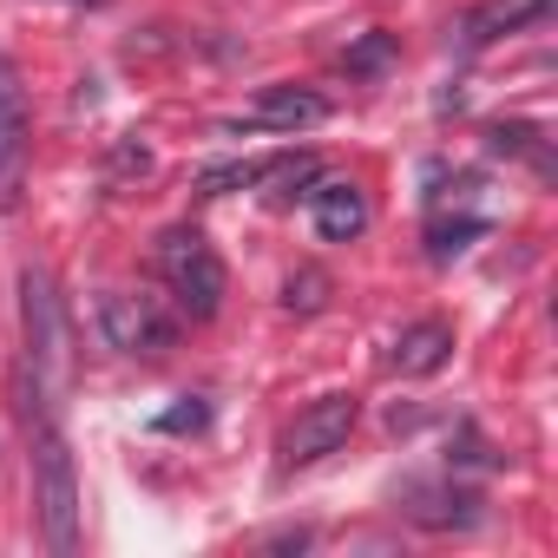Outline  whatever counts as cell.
Masks as SVG:
<instances>
[{
	"instance_id": "cell-1",
	"label": "cell",
	"mask_w": 558,
	"mask_h": 558,
	"mask_svg": "<svg viewBox=\"0 0 558 558\" xmlns=\"http://www.w3.org/2000/svg\"><path fill=\"white\" fill-rule=\"evenodd\" d=\"M158 276H165V290L178 296L184 316H217L223 310V290H230V276H223V256L197 236V230H165L158 243Z\"/></svg>"
},
{
	"instance_id": "cell-2",
	"label": "cell",
	"mask_w": 558,
	"mask_h": 558,
	"mask_svg": "<svg viewBox=\"0 0 558 558\" xmlns=\"http://www.w3.org/2000/svg\"><path fill=\"white\" fill-rule=\"evenodd\" d=\"M34 506H40V525H47V545L66 558L80 551V473H73V453L53 427L34 434Z\"/></svg>"
},
{
	"instance_id": "cell-3",
	"label": "cell",
	"mask_w": 558,
	"mask_h": 558,
	"mask_svg": "<svg viewBox=\"0 0 558 558\" xmlns=\"http://www.w3.org/2000/svg\"><path fill=\"white\" fill-rule=\"evenodd\" d=\"M21 316H27V368H34V395L53 408L60 381H66V316L53 296V276L27 269L21 276Z\"/></svg>"
},
{
	"instance_id": "cell-4",
	"label": "cell",
	"mask_w": 558,
	"mask_h": 558,
	"mask_svg": "<svg viewBox=\"0 0 558 558\" xmlns=\"http://www.w3.org/2000/svg\"><path fill=\"white\" fill-rule=\"evenodd\" d=\"M99 329H106V342L119 355H165L178 342V316L158 296H138V290H106Z\"/></svg>"
},
{
	"instance_id": "cell-5",
	"label": "cell",
	"mask_w": 558,
	"mask_h": 558,
	"mask_svg": "<svg viewBox=\"0 0 558 558\" xmlns=\"http://www.w3.org/2000/svg\"><path fill=\"white\" fill-rule=\"evenodd\" d=\"M349 434H355V395H323V401H310V408L290 421V434H283V466H310V460L336 453Z\"/></svg>"
},
{
	"instance_id": "cell-6",
	"label": "cell",
	"mask_w": 558,
	"mask_h": 558,
	"mask_svg": "<svg viewBox=\"0 0 558 558\" xmlns=\"http://www.w3.org/2000/svg\"><path fill=\"white\" fill-rule=\"evenodd\" d=\"M27 86H21V66L0 53V210L21 197V178H27Z\"/></svg>"
},
{
	"instance_id": "cell-7",
	"label": "cell",
	"mask_w": 558,
	"mask_h": 558,
	"mask_svg": "<svg viewBox=\"0 0 558 558\" xmlns=\"http://www.w3.org/2000/svg\"><path fill=\"white\" fill-rule=\"evenodd\" d=\"M323 119H329V99L323 93H310V86H263L230 125L236 132H310Z\"/></svg>"
},
{
	"instance_id": "cell-8",
	"label": "cell",
	"mask_w": 558,
	"mask_h": 558,
	"mask_svg": "<svg viewBox=\"0 0 558 558\" xmlns=\"http://www.w3.org/2000/svg\"><path fill=\"white\" fill-rule=\"evenodd\" d=\"M310 223H316V236H329V243H355V236L368 230V197H362L349 178H323V184L310 191Z\"/></svg>"
},
{
	"instance_id": "cell-9",
	"label": "cell",
	"mask_w": 558,
	"mask_h": 558,
	"mask_svg": "<svg viewBox=\"0 0 558 558\" xmlns=\"http://www.w3.org/2000/svg\"><path fill=\"white\" fill-rule=\"evenodd\" d=\"M447 355H453V329H447V323H414V329H401V336H395L388 368H395V375H408V381H421V375L447 368Z\"/></svg>"
},
{
	"instance_id": "cell-10",
	"label": "cell",
	"mask_w": 558,
	"mask_h": 558,
	"mask_svg": "<svg viewBox=\"0 0 558 558\" xmlns=\"http://www.w3.org/2000/svg\"><path fill=\"white\" fill-rule=\"evenodd\" d=\"M545 8V0H538ZM538 8H473L466 14V47H486V40H499V27H519L525 14H538Z\"/></svg>"
},
{
	"instance_id": "cell-11",
	"label": "cell",
	"mask_w": 558,
	"mask_h": 558,
	"mask_svg": "<svg viewBox=\"0 0 558 558\" xmlns=\"http://www.w3.org/2000/svg\"><path fill=\"white\" fill-rule=\"evenodd\" d=\"M480 230H486L480 217H460V223H434L427 243H434V256H453V250H466V236H480Z\"/></svg>"
},
{
	"instance_id": "cell-12",
	"label": "cell",
	"mask_w": 558,
	"mask_h": 558,
	"mask_svg": "<svg viewBox=\"0 0 558 558\" xmlns=\"http://www.w3.org/2000/svg\"><path fill=\"white\" fill-rule=\"evenodd\" d=\"M388 53H395V40H388V34H368V40L349 53V73H375V66H388Z\"/></svg>"
},
{
	"instance_id": "cell-13",
	"label": "cell",
	"mask_w": 558,
	"mask_h": 558,
	"mask_svg": "<svg viewBox=\"0 0 558 558\" xmlns=\"http://www.w3.org/2000/svg\"><path fill=\"white\" fill-rule=\"evenodd\" d=\"M323 290H329L323 276L303 269V276H290V296H283V303H290V310H323Z\"/></svg>"
},
{
	"instance_id": "cell-14",
	"label": "cell",
	"mask_w": 558,
	"mask_h": 558,
	"mask_svg": "<svg viewBox=\"0 0 558 558\" xmlns=\"http://www.w3.org/2000/svg\"><path fill=\"white\" fill-rule=\"evenodd\" d=\"M204 421H210V408H204V401H191V408H171L158 427H165V434H197Z\"/></svg>"
}]
</instances>
